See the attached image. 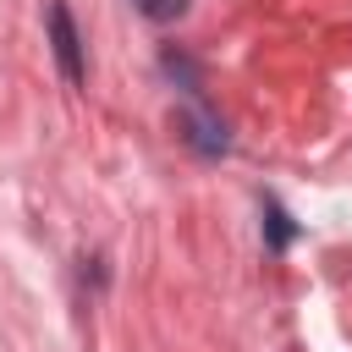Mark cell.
Listing matches in <instances>:
<instances>
[{
  "instance_id": "obj_1",
  "label": "cell",
  "mask_w": 352,
  "mask_h": 352,
  "mask_svg": "<svg viewBox=\"0 0 352 352\" xmlns=\"http://www.w3.org/2000/svg\"><path fill=\"white\" fill-rule=\"evenodd\" d=\"M44 28H50V50H55V66H60V77H66L72 88H82V77H88V60H82V33H77V22H72L66 0H50V6H44Z\"/></svg>"
},
{
  "instance_id": "obj_2",
  "label": "cell",
  "mask_w": 352,
  "mask_h": 352,
  "mask_svg": "<svg viewBox=\"0 0 352 352\" xmlns=\"http://www.w3.org/2000/svg\"><path fill=\"white\" fill-rule=\"evenodd\" d=\"M176 132H182V143H187L192 154H204V160H214V154L231 148L226 126H220L209 110H182V116H176Z\"/></svg>"
},
{
  "instance_id": "obj_3",
  "label": "cell",
  "mask_w": 352,
  "mask_h": 352,
  "mask_svg": "<svg viewBox=\"0 0 352 352\" xmlns=\"http://www.w3.org/2000/svg\"><path fill=\"white\" fill-rule=\"evenodd\" d=\"M264 236H270V248H275V253H280V248H292V236H297L292 214H286L275 198H264Z\"/></svg>"
},
{
  "instance_id": "obj_4",
  "label": "cell",
  "mask_w": 352,
  "mask_h": 352,
  "mask_svg": "<svg viewBox=\"0 0 352 352\" xmlns=\"http://www.w3.org/2000/svg\"><path fill=\"white\" fill-rule=\"evenodd\" d=\"M138 11H143L148 22H176V16L187 11V0H138Z\"/></svg>"
}]
</instances>
